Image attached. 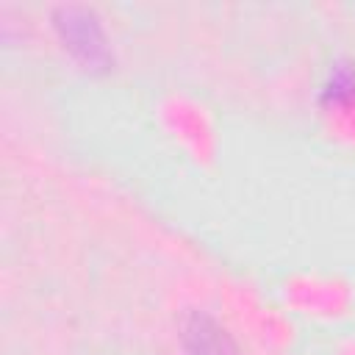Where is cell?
Wrapping results in <instances>:
<instances>
[{
	"label": "cell",
	"mask_w": 355,
	"mask_h": 355,
	"mask_svg": "<svg viewBox=\"0 0 355 355\" xmlns=\"http://www.w3.org/2000/svg\"><path fill=\"white\" fill-rule=\"evenodd\" d=\"M53 22L55 31L61 33L64 44L89 67H105L111 61V50H108V39L105 31L100 25V17L86 8V6H58L53 11Z\"/></svg>",
	"instance_id": "cell-1"
},
{
	"label": "cell",
	"mask_w": 355,
	"mask_h": 355,
	"mask_svg": "<svg viewBox=\"0 0 355 355\" xmlns=\"http://www.w3.org/2000/svg\"><path fill=\"white\" fill-rule=\"evenodd\" d=\"M183 347L189 355H239L230 333L208 313L191 311L183 319Z\"/></svg>",
	"instance_id": "cell-2"
},
{
	"label": "cell",
	"mask_w": 355,
	"mask_h": 355,
	"mask_svg": "<svg viewBox=\"0 0 355 355\" xmlns=\"http://www.w3.org/2000/svg\"><path fill=\"white\" fill-rule=\"evenodd\" d=\"M324 100L330 103H341V100H349L355 94V64L352 61H341L330 69L327 80H324V89H322Z\"/></svg>",
	"instance_id": "cell-3"
}]
</instances>
